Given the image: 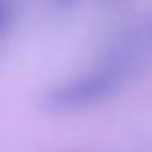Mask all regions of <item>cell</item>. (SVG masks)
Here are the masks:
<instances>
[{
	"label": "cell",
	"mask_w": 152,
	"mask_h": 152,
	"mask_svg": "<svg viewBox=\"0 0 152 152\" xmlns=\"http://www.w3.org/2000/svg\"><path fill=\"white\" fill-rule=\"evenodd\" d=\"M61 2H63V4H66V2H70V0H61Z\"/></svg>",
	"instance_id": "obj_1"
}]
</instances>
